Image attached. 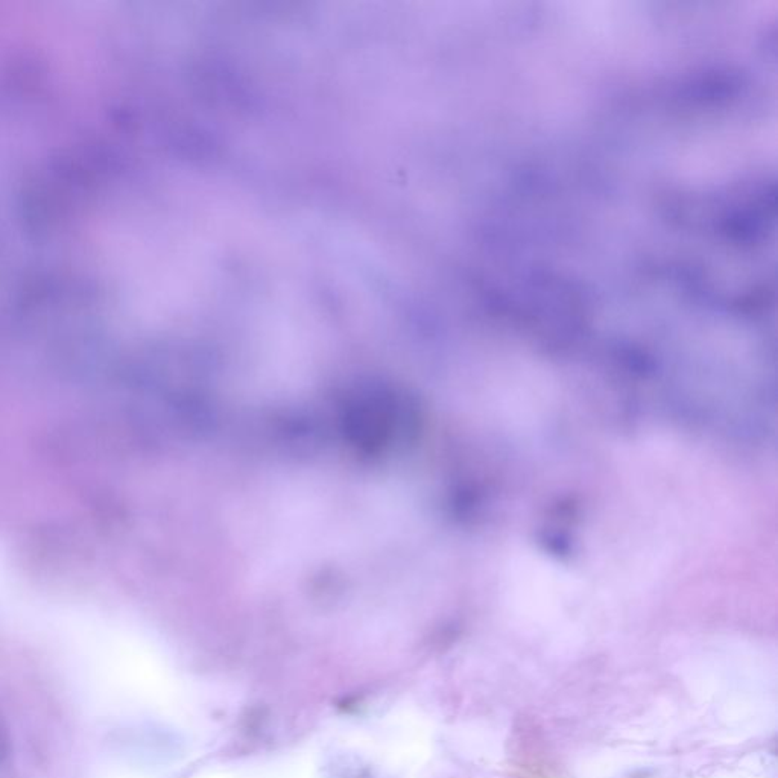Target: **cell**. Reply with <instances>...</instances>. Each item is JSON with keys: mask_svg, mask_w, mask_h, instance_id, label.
Returning a JSON list of instances; mask_svg holds the SVG:
<instances>
[{"mask_svg": "<svg viewBox=\"0 0 778 778\" xmlns=\"http://www.w3.org/2000/svg\"><path fill=\"white\" fill-rule=\"evenodd\" d=\"M544 175H546V174H544ZM544 175H543V177H544ZM541 179H543V178H541ZM541 179H540V181H541ZM538 184H540V183H538ZM538 184H537V186H538ZM535 189H537V187H535ZM535 189H534V190H535ZM532 193H534V192H532ZM532 193H531V195H532ZM529 198H531V196H529ZM529 198H528V201H529ZM528 201H526V202H528ZM525 205H526V204H525ZM525 205H523V207H525ZM521 210H523V209H521ZM520 213H521V211H520ZM520 213H518V215H520ZM517 218H518V216H517ZM516 220H517V219H516ZM516 220H514V222H516Z\"/></svg>", "mask_w": 778, "mask_h": 778, "instance_id": "cell-1", "label": "cell"}]
</instances>
